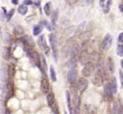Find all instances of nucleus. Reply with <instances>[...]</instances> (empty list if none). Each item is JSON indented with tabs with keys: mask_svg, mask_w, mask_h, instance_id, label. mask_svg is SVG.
Instances as JSON below:
<instances>
[{
	"mask_svg": "<svg viewBox=\"0 0 123 114\" xmlns=\"http://www.w3.org/2000/svg\"><path fill=\"white\" fill-rule=\"evenodd\" d=\"M95 68H96L95 64H94L93 62L89 61V63H87L84 65V68L82 69L83 77H84V78H89V77H90L91 75L94 73Z\"/></svg>",
	"mask_w": 123,
	"mask_h": 114,
	"instance_id": "f257e3e1",
	"label": "nucleus"
},
{
	"mask_svg": "<svg viewBox=\"0 0 123 114\" xmlns=\"http://www.w3.org/2000/svg\"><path fill=\"white\" fill-rule=\"evenodd\" d=\"M27 55L30 58V59L31 60L33 64L37 67V68H41V57L38 54L37 52L31 51V49H29L27 50Z\"/></svg>",
	"mask_w": 123,
	"mask_h": 114,
	"instance_id": "f03ea898",
	"label": "nucleus"
},
{
	"mask_svg": "<svg viewBox=\"0 0 123 114\" xmlns=\"http://www.w3.org/2000/svg\"><path fill=\"white\" fill-rule=\"evenodd\" d=\"M112 45V36L110 34H107L105 36L104 40L100 44V49L102 52H106L109 50V48Z\"/></svg>",
	"mask_w": 123,
	"mask_h": 114,
	"instance_id": "7ed1b4c3",
	"label": "nucleus"
},
{
	"mask_svg": "<svg viewBox=\"0 0 123 114\" xmlns=\"http://www.w3.org/2000/svg\"><path fill=\"white\" fill-rule=\"evenodd\" d=\"M37 43H38V46L40 47L41 49H42L43 51L45 52V53L48 54L50 51V48L49 47H47V44H46V37H45L44 35H41L38 37L37 40Z\"/></svg>",
	"mask_w": 123,
	"mask_h": 114,
	"instance_id": "20e7f679",
	"label": "nucleus"
},
{
	"mask_svg": "<svg viewBox=\"0 0 123 114\" xmlns=\"http://www.w3.org/2000/svg\"><path fill=\"white\" fill-rule=\"evenodd\" d=\"M41 90L43 94H48L50 92V85L48 82V79L46 74H43L41 81Z\"/></svg>",
	"mask_w": 123,
	"mask_h": 114,
	"instance_id": "39448f33",
	"label": "nucleus"
},
{
	"mask_svg": "<svg viewBox=\"0 0 123 114\" xmlns=\"http://www.w3.org/2000/svg\"><path fill=\"white\" fill-rule=\"evenodd\" d=\"M79 55V62L81 65H85L89 62V53L87 50H83Z\"/></svg>",
	"mask_w": 123,
	"mask_h": 114,
	"instance_id": "423d86ee",
	"label": "nucleus"
},
{
	"mask_svg": "<svg viewBox=\"0 0 123 114\" xmlns=\"http://www.w3.org/2000/svg\"><path fill=\"white\" fill-rule=\"evenodd\" d=\"M78 88H79V91H80L81 93L84 91L86 89L88 88V85H89V80H87V78H84L82 77L78 80Z\"/></svg>",
	"mask_w": 123,
	"mask_h": 114,
	"instance_id": "0eeeda50",
	"label": "nucleus"
},
{
	"mask_svg": "<svg viewBox=\"0 0 123 114\" xmlns=\"http://www.w3.org/2000/svg\"><path fill=\"white\" fill-rule=\"evenodd\" d=\"M21 41H22L23 44L25 45V47L30 48H34L35 47V41L34 40L32 39V37L30 36H24L22 38H21Z\"/></svg>",
	"mask_w": 123,
	"mask_h": 114,
	"instance_id": "6e6552de",
	"label": "nucleus"
},
{
	"mask_svg": "<svg viewBox=\"0 0 123 114\" xmlns=\"http://www.w3.org/2000/svg\"><path fill=\"white\" fill-rule=\"evenodd\" d=\"M103 80H104V79H103L102 74H99V72H97V73L94 74V75L92 77L91 81H92V83L94 84L95 86L100 87V86H102V85H103Z\"/></svg>",
	"mask_w": 123,
	"mask_h": 114,
	"instance_id": "1a4fd4ad",
	"label": "nucleus"
},
{
	"mask_svg": "<svg viewBox=\"0 0 123 114\" xmlns=\"http://www.w3.org/2000/svg\"><path fill=\"white\" fill-rule=\"evenodd\" d=\"M104 92L105 95L106 99H107L109 101H112L113 99H114V94L112 92V90L111 88V85L110 83H106L104 86Z\"/></svg>",
	"mask_w": 123,
	"mask_h": 114,
	"instance_id": "9d476101",
	"label": "nucleus"
},
{
	"mask_svg": "<svg viewBox=\"0 0 123 114\" xmlns=\"http://www.w3.org/2000/svg\"><path fill=\"white\" fill-rule=\"evenodd\" d=\"M6 86H7V100H9L14 96V82L11 78L8 80Z\"/></svg>",
	"mask_w": 123,
	"mask_h": 114,
	"instance_id": "9b49d317",
	"label": "nucleus"
},
{
	"mask_svg": "<svg viewBox=\"0 0 123 114\" xmlns=\"http://www.w3.org/2000/svg\"><path fill=\"white\" fill-rule=\"evenodd\" d=\"M49 42H50V46H51V50H52V53H57V51H56L57 38H56V36L54 34V33H51V34L49 36Z\"/></svg>",
	"mask_w": 123,
	"mask_h": 114,
	"instance_id": "f8f14e48",
	"label": "nucleus"
},
{
	"mask_svg": "<svg viewBox=\"0 0 123 114\" xmlns=\"http://www.w3.org/2000/svg\"><path fill=\"white\" fill-rule=\"evenodd\" d=\"M77 77H78V70L76 68L69 69L68 73V80L69 84L74 83V82L77 81Z\"/></svg>",
	"mask_w": 123,
	"mask_h": 114,
	"instance_id": "ddd939ff",
	"label": "nucleus"
},
{
	"mask_svg": "<svg viewBox=\"0 0 123 114\" xmlns=\"http://www.w3.org/2000/svg\"><path fill=\"white\" fill-rule=\"evenodd\" d=\"M83 110L85 114H97L96 107L91 104H84L83 107Z\"/></svg>",
	"mask_w": 123,
	"mask_h": 114,
	"instance_id": "4468645a",
	"label": "nucleus"
},
{
	"mask_svg": "<svg viewBox=\"0 0 123 114\" xmlns=\"http://www.w3.org/2000/svg\"><path fill=\"white\" fill-rule=\"evenodd\" d=\"M79 53H80V46H79V44L78 42H74V44L71 45L70 56L76 58Z\"/></svg>",
	"mask_w": 123,
	"mask_h": 114,
	"instance_id": "2eb2a0df",
	"label": "nucleus"
},
{
	"mask_svg": "<svg viewBox=\"0 0 123 114\" xmlns=\"http://www.w3.org/2000/svg\"><path fill=\"white\" fill-rule=\"evenodd\" d=\"M91 36H92L91 31H82V32L79 35V39L82 41H89Z\"/></svg>",
	"mask_w": 123,
	"mask_h": 114,
	"instance_id": "dca6fc26",
	"label": "nucleus"
},
{
	"mask_svg": "<svg viewBox=\"0 0 123 114\" xmlns=\"http://www.w3.org/2000/svg\"><path fill=\"white\" fill-rule=\"evenodd\" d=\"M107 69L111 74H113L115 72V69H116V65H115L114 60H113V58H111V57L108 58V60H107Z\"/></svg>",
	"mask_w": 123,
	"mask_h": 114,
	"instance_id": "f3484780",
	"label": "nucleus"
},
{
	"mask_svg": "<svg viewBox=\"0 0 123 114\" xmlns=\"http://www.w3.org/2000/svg\"><path fill=\"white\" fill-rule=\"evenodd\" d=\"M76 65H77V60H76V58L71 57L70 59L67 61L65 66L67 67L68 68H69V69H74V68H75Z\"/></svg>",
	"mask_w": 123,
	"mask_h": 114,
	"instance_id": "a211bd4d",
	"label": "nucleus"
},
{
	"mask_svg": "<svg viewBox=\"0 0 123 114\" xmlns=\"http://www.w3.org/2000/svg\"><path fill=\"white\" fill-rule=\"evenodd\" d=\"M0 33H1V37H2L3 41H4V43H9V41H10L11 36H10V34H9L8 31L0 29Z\"/></svg>",
	"mask_w": 123,
	"mask_h": 114,
	"instance_id": "6ab92c4d",
	"label": "nucleus"
},
{
	"mask_svg": "<svg viewBox=\"0 0 123 114\" xmlns=\"http://www.w3.org/2000/svg\"><path fill=\"white\" fill-rule=\"evenodd\" d=\"M46 101H47V105L48 107H50L51 108L53 105L55 104V95L53 93L49 92L46 95Z\"/></svg>",
	"mask_w": 123,
	"mask_h": 114,
	"instance_id": "aec40b11",
	"label": "nucleus"
},
{
	"mask_svg": "<svg viewBox=\"0 0 123 114\" xmlns=\"http://www.w3.org/2000/svg\"><path fill=\"white\" fill-rule=\"evenodd\" d=\"M68 92L70 93V95H76L79 92V88H78V85L77 82H74V83H71L69 85V90Z\"/></svg>",
	"mask_w": 123,
	"mask_h": 114,
	"instance_id": "412c9836",
	"label": "nucleus"
},
{
	"mask_svg": "<svg viewBox=\"0 0 123 114\" xmlns=\"http://www.w3.org/2000/svg\"><path fill=\"white\" fill-rule=\"evenodd\" d=\"M110 85H111V90H112L113 94L117 93V81H116V77H112V78H111Z\"/></svg>",
	"mask_w": 123,
	"mask_h": 114,
	"instance_id": "4be33fe9",
	"label": "nucleus"
},
{
	"mask_svg": "<svg viewBox=\"0 0 123 114\" xmlns=\"http://www.w3.org/2000/svg\"><path fill=\"white\" fill-rule=\"evenodd\" d=\"M58 15H59V10L58 9H55L51 14V22L53 26H55V24L56 23V20L58 19Z\"/></svg>",
	"mask_w": 123,
	"mask_h": 114,
	"instance_id": "5701e85b",
	"label": "nucleus"
},
{
	"mask_svg": "<svg viewBox=\"0 0 123 114\" xmlns=\"http://www.w3.org/2000/svg\"><path fill=\"white\" fill-rule=\"evenodd\" d=\"M73 104H74V107H77V108H79L81 105V99L80 96H79L78 94L74 95L73 96Z\"/></svg>",
	"mask_w": 123,
	"mask_h": 114,
	"instance_id": "b1692460",
	"label": "nucleus"
},
{
	"mask_svg": "<svg viewBox=\"0 0 123 114\" xmlns=\"http://www.w3.org/2000/svg\"><path fill=\"white\" fill-rule=\"evenodd\" d=\"M70 49H71V45L68 44L65 45L62 48V57L66 58L68 55H70Z\"/></svg>",
	"mask_w": 123,
	"mask_h": 114,
	"instance_id": "393cba45",
	"label": "nucleus"
},
{
	"mask_svg": "<svg viewBox=\"0 0 123 114\" xmlns=\"http://www.w3.org/2000/svg\"><path fill=\"white\" fill-rule=\"evenodd\" d=\"M99 58H100V55L97 52H93L92 53L89 54V61L90 62H93V63L94 62H97Z\"/></svg>",
	"mask_w": 123,
	"mask_h": 114,
	"instance_id": "a878e982",
	"label": "nucleus"
},
{
	"mask_svg": "<svg viewBox=\"0 0 123 114\" xmlns=\"http://www.w3.org/2000/svg\"><path fill=\"white\" fill-rule=\"evenodd\" d=\"M85 26H86V21H83V22H81L80 24L77 26V28L74 30V33H75L76 35L77 34L79 35L83 31V30H84V28L85 27Z\"/></svg>",
	"mask_w": 123,
	"mask_h": 114,
	"instance_id": "bb28decb",
	"label": "nucleus"
},
{
	"mask_svg": "<svg viewBox=\"0 0 123 114\" xmlns=\"http://www.w3.org/2000/svg\"><path fill=\"white\" fill-rule=\"evenodd\" d=\"M2 55H3V58H4V60H9V57H10V51H9V49L7 47H4L3 48Z\"/></svg>",
	"mask_w": 123,
	"mask_h": 114,
	"instance_id": "cd10ccee",
	"label": "nucleus"
},
{
	"mask_svg": "<svg viewBox=\"0 0 123 114\" xmlns=\"http://www.w3.org/2000/svg\"><path fill=\"white\" fill-rule=\"evenodd\" d=\"M14 31V34L16 35V36H21V35L24 34V29L20 26H16L14 28V31Z\"/></svg>",
	"mask_w": 123,
	"mask_h": 114,
	"instance_id": "c85d7f7f",
	"label": "nucleus"
},
{
	"mask_svg": "<svg viewBox=\"0 0 123 114\" xmlns=\"http://www.w3.org/2000/svg\"><path fill=\"white\" fill-rule=\"evenodd\" d=\"M8 76V71L5 68H3L0 69V79L3 82H4L7 79Z\"/></svg>",
	"mask_w": 123,
	"mask_h": 114,
	"instance_id": "c756f323",
	"label": "nucleus"
},
{
	"mask_svg": "<svg viewBox=\"0 0 123 114\" xmlns=\"http://www.w3.org/2000/svg\"><path fill=\"white\" fill-rule=\"evenodd\" d=\"M42 26H41V25H37V26H36L34 28H33V34H34V36H39L40 34L41 33V31H42Z\"/></svg>",
	"mask_w": 123,
	"mask_h": 114,
	"instance_id": "7c9ffc66",
	"label": "nucleus"
},
{
	"mask_svg": "<svg viewBox=\"0 0 123 114\" xmlns=\"http://www.w3.org/2000/svg\"><path fill=\"white\" fill-rule=\"evenodd\" d=\"M111 0H107V2L105 4V5L103 6V12L104 14H108L110 12L111 9Z\"/></svg>",
	"mask_w": 123,
	"mask_h": 114,
	"instance_id": "2f4dec72",
	"label": "nucleus"
},
{
	"mask_svg": "<svg viewBox=\"0 0 123 114\" xmlns=\"http://www.w3.org/2000/svg\"><path fill=\"white\" fill-rule=\"evenodd\" d=\"M18 12H19L20 14H22V15H25V14H26V13L28 12V8H27V6L25 5V4L19 5V8H18Z\"/></svg>",
	"mask_w": 123,
	"mask_h": 114,
	"instance_id": "473e14b6",
	"label": "nucleus"
},
{
	"mask_svg": "<svg viewBox=\"0 0 123 114\" xmlns=\"http://www.w3.org/2000/svg\"><path fill=\"white\" fill-rule=\"evenodd\" d=\"M50 78H51V81L52 82H56V71H55L54 68L52 66L50 67Z\"/></svg>",
	"mask_w": 123,
	"mask_h": 114,
	"instance_id": "72a5a7b5",
	"label": "nucleus"
},
{
	"mask_svg": "<svg viewBox=\"0 0 123 114\" xmlns=\"http://www.w3.org/2000/svg\"><path fill=\"white\" fill-rule=\"evenodd\" d=\"M116 54L119 57L123 56V43H118L116 47Z\"/></svg>",
	"mask_w": 123,
	"mask_h": 114,
	"instance_id": "f704fd0d",
	"label": "nucleus"
},
{
	"mask_svg": "<svg viewBox=\"0 0 123 114\" xmlns=\"http://www.w3.org/2000/svg\"><path fill=\"white\" fill-rule=\"evenodd\" d=\"M74 30L75 29H74V26H68V27H67L64 30V35H65V36H71V35L74 32Z\"/></svg>",
	"mask_w": 123,
	"mask_h": 114,
	"instance_id": "c9c22d12",
	"label": "nucleus"
},
{
	"mask_svg": "<svg viewBox=\"0 0 123 114\" xmlns=\"http://www.w3.org/2000/svg\"><path fill=\"white\" fill-rule=\"evenodd\" d=\"M44 11L47 16H49L51 14V3H46L44 5Z\"/></svg>",
	"mask_w": 123,
	"mask_h": 114,
	"instance_id": "e433bc0d",
	"label": "nucleus"
},
{
	"mask_svg": "<svg viewBox=\"0 0 123 114\" xmlns=\"http://www.w3.org/2000/svg\"><path fill=\"white\" fill-rule=\"evenodd\" d=\"M8 71V75H9V78H12V77L14 76V74H15V68H14V66L12 65H9V68L7 69Z\"/></svg>",
	"mask_w": 123,
	"mask_h": 114,
	"instance_id": "4c0bfd02",
	"label": "nucleus"
},
{
	"mask_svg": "<svg viewBox=\"0 0 123 114\" xmlns=\"http://www.w3.org/2000/svg\"><path fill=\"white\" fill-rule=\"evenodd\" d=\"M41 63H42V67L44 68V72H46L47 70V64H46V58L43 54L41 55Z\"/></svg>",
	"mask_w": 123,
	"mask_h": 114,
	"instance_id": "58836bf2",
	"label": "nucleus"
},
{
	"mask_svg": "<svg viewBox=\"0 0 123 114\" xmlns=\"http://www.w3.org/2000/svg\"><path fill=\"white\" fill-rule=\"evenodd\" d=\"M14 9H10V10H9V12L7 13V20L8 21L10 20L11 18H12V16L14 15Z\"/></svg>",
	"mask_w": 123,
	"mask_h": 114,
	"instance_id": "ea45409f",
	"label": "nucleus"
},
{
	"mask_svg": "<svg viewBox=\"0 0 123 114\" xmlns=\"http://www.w3.org/2000/svg\"><path fill=\"white\" fill-rule=\"evenodd\" d=\"M46 26V29H47L48 31H52L53 30H54V26H53V25L51 24V23L50 24V23H48V22H47V23L46 24V26Z\"/></svg>",
	"mask_w": 123,
	"mask_h": 114,
	"instance_id": "a19ab883",
	"label": "nucleus"
},
{
	"mask_svg": "<svg viewBox=\"0 0 123 114\" xmlns=\"http://www.w3.org/2000/svg\"><path fill=\"white\" fill-rule=\"evenodd\" d=\"M120 81H121V88H123V72L122 70H119Z\"/></svg>",
	"mask_w": 123,
	"mask_h": 114,
	"instance_id": "79ce46f5",
	"label": "nucleus"
},
{
	"mask_svg": "<svg viewBox=\"0 0 123 114\" xmlns=\"http://www.w3.org/2000/svg\"><path fill=\"white\" fill-rule=\"evenodd\" d=\"M78 1H79V0H66V3H67V4H68V5L73 6L77 4Z\"/></svg>",
	"mask_w": 123,
	"mask_h": 114,
	"instance_id": "37998d69",
	"label": "nucleus"
},
{
	"mask_svg": "<svg viewBox=\"0 0 123 114\" xmlns=\"http://www.w3.org/2000/svg\"><path fill=\"white\" fill-rule=\"evenodd\" d=\"M86 27H87V31H89V30H90V31H91L93 29H94V22L89 23V25H88V26H86Z\"/></svg>",
	"mask_w": 123,
	"mask_h": 114,
	"instance_id": "c03bdc74",
	"label": "nucleus"
},
{
	"mask_svg": "<svg viewBox=\"0 0 123 114\" xmlns=\"http://www.w3.org/2000/svg\"><path fill=\"white\" fill-rule=\"evenodd\" d=\"M117 41H118V43H123V32L120 33V35L118 36Z\"/></svg>",
	"mask_w": 123,
	"mask_h": 114,
	"instance_id": "a18cd8bd",
	"label": "nucleus"
},
{
	"mask_svg": "<svg viewBox=\"0 0 123 114\" xmlns=\"http://www.w3.org/2000/svg\"><path fill=\"white\" fill-rule=\"evenodd\" d=\"M73 114H82V112H81V111L79 110V108L74 107V110L73 111Z\"/></svg>",
	"mask_w": 123,
	"mask_h": 114,
	"instance_id": "49530a36",
	"label": "nucleus"
},
{
	"mask_svg": "<svg viewBox=\"0 0 123 114\" xmlns=\"http://www.w3.org/2000/svg\"><path fill=\"white\" fill-rule=\"evenodd\" d=\"M33 4V2L31 0H24V4L25 5H31Z\"/></svg>",
	"mask_w": 123,
	"mask_h": 114,
	"instance_id": "de8ad7c7",
	"label": "nucleus"
},
{
	"mask_svg": "<svg viewBox=\"0 0 123 114\" xmlns=\"http://www.w3.org/2000/svg\"><path fill=\"white\" fill-rule=\"evenodd\" d=\"M84 2L85 3V4L89 5V4H91L93 2H94V0H84Z\"/></svg>",
	"mask_w": 123,
	"mask_h": 114,
	"instance_id": "09e8293b",
	"label": "nucleus"
},
{
	"mask_svg": "<svg viewBox=\"0 0 123 114\" xmlns=\"http://www.w3.org/2000/svg\"><path fill=\"white\" fill-rule=\"evenodd\" d=\"M11 2H12V4H14V5H17V4H19V0H11Z\"/></svg>",
	"mask_w": 123,
	"mask_h": 114,
	"instance_id": "8fccbe9b",
	"label": "nucleus"
},
{
	"mask_svg": "<svg viewBox=\"0 0 123 114\" xmlns=\"http://www.w3.org/2000/svg\"><path fill=\"white\" fill-rule=\"evenodd\" d=\"M119 9H120V11H121V12L123 13V4H120V5H119Z\"/></svg>",
	"mask_w": 123,
	"mask_h": 114,
	"instance_id": "3c124183",
	"label": "nucleus"
},
{
	"mask_svg": "<svg viewBox=\"0 0 123 114\" xmlns=\"http://www.w3.org/2000/svg\"><path fill=\"white\" fill-rule=\"evenodd\" d=\"M121 68H123V59H122V60H121Z\"/></svg>",
	"mask_w": 123,
	"mask_h": 114,
	"instance_id": "603ef678",
	"label": "nucleus"
},
{
	"mask_svg": "<svg viewBox=\"0 0 123 114\" xmlns=\"http://www.w3.org/2000/svg\"><path fill=\"white\" fill-rule=\"evenodd\" d=\"M65 114H68V113H67V112H65Z\"/></svg>",
	"mask_w": 123,
	"mask_h": 114,
	"instance_id": "864d4df0",
	"label": "nucleus"
},
{
	"mask_svg": "<svg viewBox=\"0 0 123 114\" xmlns=\"http://www.w3.org/2000/svg\"><path fill=\"white\" fill-rule=\"evenodd\" d=\"M121 114H123V113H121Z\"/></svg>",
	"mask_w": 123,
	"mask_h": 114,
	"instance_id": "5fc2aeb1",
	"label": "nucleus"
}]
</instances>
